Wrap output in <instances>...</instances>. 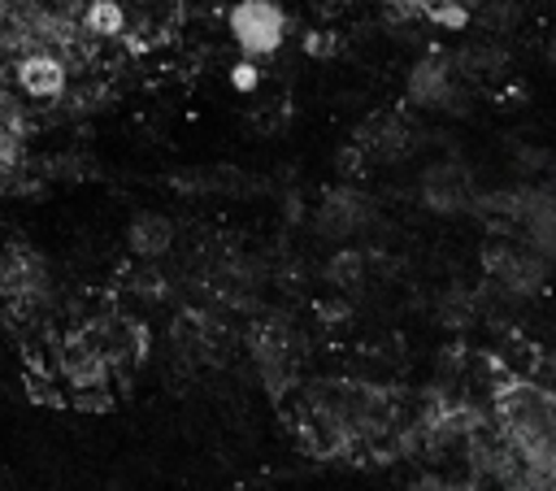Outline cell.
<instances>
[{
    "mask_svg": "<svg viewBox=\"0 0 556 491\" xmlns=\"http://www.w3.org/2000/svg\"><path fill=\"white\" fill-rule=\"evenodd\" d=\"M126 243H130V252H139V256H161V252H169V243H174V222L161 217V213H139V217H130V226H126Z\"/></svg>",
    "mask_w": 556,
    "mask_h": 491,
    "instance_id": "cell-5",
    "label": "cell"
},
{
    "mask_svg": "<svg viewBox=\"0 0 556 491\" xmlns=\"http://www.w3.org/2000/svg\"><path fill=\"white\" fill-rule=\"evenodd\" d=\"M361 274H365V256L361 252H339L330 261V278L334 282H361Z\"/></svg>",
    "mask_w": 556,
    "mask_h": 491,
    "instance_id": "cell-7",
    "label": "cell"
},
{
    "mask_svg": "<svg viewBox=\"0 0 556 491\" xmlns=\"http://www.w3.org/2000/svg\"><path fill=\"white\" fill-rule=\"evenodd\" d=\"M13 78H17L22 96H30V100H56V96L65 91V65H61V56H52L48 48L26 52V56L17 61Z\"/></svg>",
    "mask_w": 556,
    "mask_h": 491,
    "instance_id": "cell-3",
    "label": "cell"
},
{
    "mask_svg": "<svg viewBox=\"0 0 556 491\" xmlns=\"http://www.w3.org/2000/svg\"><path fill=\"white\" fill-rule=\"evenodd\" d=\"M365 222H369V204H365V196H352V191L330 196V200L321 204V213H317V226H321L326 235H352V230L365 226Z\"/></svg>",
    "mask_w": 556,
    "mask_h": 491,
    "instance_id": "cell-4",
    "label": "cell"
},
{
    "mask_svg": "<svg viewBox=\"0 0 556 491\" xmlns=\"http://www.w3.org/2000/svg\"><path fill=\"white\" fill-rule=\"evenodd\" d=\"M226 26H230V39L248 52V56H269L282 48L287 39V13L282 4L274 0H239L230 13H226Z\"/></svg>",
    "mask_w": 556,
    "mask_h": 491,
    "instance_id": "cell-1",
    "label": "cell"
},
{
    "mask_svg": "<svg viewBox=\"0 0 556 491\" xmlns=\"http://www.w3.org/2000/svg\"><path fill=\"white\" fill-rule=\"evenodd\" d=\"M408 91H413L417 104H430V109H465V91L456 83V70L443 56L421 61L408 78Z\"/></svg>",
    "mask_w": 556,
    "mask_h": 491,
    "instance_id": "cell-2",
    "label": "cell"
},
{
    "mask_svg": "<svg viewBox=\"0 0 556 491\" xmlns=\"http://www.w3.org/2000/svg\"><path fill=\"white\" fill-rule=\"evenodd\" d=\"M230 83H235V87H239V91H252V87H256V83H261V70H256V65H252V61H239V65H235V70H230Z\"/></svg>",
    "mask_w": 556,
    "mask_h": 491,
    "instance_id": "cell-8",
    "label": "cell"
},
{
    "mask_svg": "<svg viewBox=\"0 0 556 491\" xmlns=\"http://www.w3.org/2000/svg\"><path fill=\"white\" fill-rule=\"evenodd\" d=\"M83 26H87L91 35H122V26H126V9H122V0H91Z\"/></svg>",
    "mask_w": 556,
    "mask_h": 491,
    "instance_id": "cell-6",
    "label": "cell"
},
{
    "mask_svg": "<svg viewBox=\"0 0 556 491\" xmlns=\"http://www.w3.org/2000/svg\"><path fill=\"white\" fill-rule=\"evenodd\" d=\"M408 491H452V487H447L443 478H417V482H413Z\"/></svg>",
    "mask_w": 556,
    "mask_h": 491,
    "instance_id": "cell-9",
    "label": "cell"
}]
</instances>
